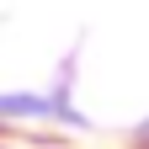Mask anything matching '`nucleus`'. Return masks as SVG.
Segmentation results:
<instances>
[{
    "instance_id": "f257e3e1",
    "label": "nucleus",
    "mask_w": 149,
    "mask_h": 149,
    "mask_svg": "<svg viewBox=\"0 0 149 149\" xmlns=\"http://www.w3.org/2000/svg\"><path fill=\"white\" fill-rule=\"evenodd\" d=\"M0 112H16V117H37V112H48L43 96H0Z\"/></svg>"
}]
</instances>
